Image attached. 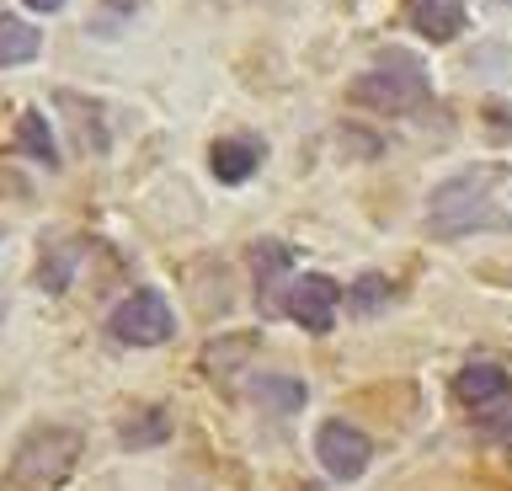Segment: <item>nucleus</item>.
Instances as JSON below:
<instances>
[{
	"instance_id": "f257e3e1",
	"label": "nucleus",
	"mask_w": 512,
	"mask_h": 491,
	"mask_svg": "<svg viewBox=\"0 0 512 491\" xmlns=\"http://www.w3.org/2000/svg\"><path fill=\"white\" fill-rule=\"evenodd\" d=\"M496 166L459 171L427 198V230L432 235H470V230H507V214L496 203Z\"/></svg>"
},
{
	"instance_id": "f03ea898",
	"label": "nucleus",
	"mask_w": 512,
	"mask_h": 491,
	"mask_svg": "<svg viewBox=\"0 0 512 491\" xmlns=\"http://www.w3.org/2000/svg\"><path fill=\"white\" fill-rule=\"evenodd\" d=\"M80 459V433L75 427H38V433L22 438V449L11 459V486L22 491H59L70 481Z\"/></svg>"
},
{
	"instance_id": "7ed1b4c3",
	"label": "nucleus",
	"mask_w": 512,
	"mask_h": 491,
	"mask_svg": "<svg viewBox=\"0 0 512 491\" xmlns=\"http://www.w3.org/2000/svg\"><path fill=\"white\" fill-rule=\"evenodd\" d=\"M352 97L363 107H374V113H411V107L427 102V70H422V59L390 49V54H379V65L368 75H358Z\"/></svg>"
},
{
	"instance_id": "20e7f679",
	"label": "nucleus",
	"mask_w": 512,
	"mask_h": 491,
	"mask_svg": "<svg viewBox=\"0 0 512 491\" xmlns=\"http://www.w3.org/2000/svg\"><path fill=\"white\" fill-rule=\"evenodd\" d=\"M171 331H176V315L155 289H134L112 310V337L128 347H160V342H171Z\"/></svg>"
},
{
	"instance_id": "39448f33",
	"label": "nucleus",
	"mask_w": 512,
	"mask_h": 491,
	"mask_svg": "<svg viewBox=\"0 0 512 491\" xmlns=\"http://www.w3.org/2000/svg\"><path fill=\"white\" fill-rule=\"evenodd\" d=\"M315 454L336 481H358V475L368 470V459H374V443H368V433L352 427V422H326L315 433Z\"/></svg>"
},
{
	"instance_id": "423d86ee",
	"label": "nucleus",
	"mask_w": 512,
	"mask_h": 491,
	"mask_svg": "<svg viewBox=\"0 0 512 491\" xmlns=\"http://www.w3.org/2000/svg\"><path fill=\"white\" fill-rule=\"evenodd\" d=\"M283 310L294 315L304 331H331L336 310H342V283L326 278V273H304V278H294V289L283 294Z\"/></svg>"
},
{
	"instance_id": "0eeeda50",
	"label": "nucleus",
	"mask_w": 512,
	"mask_h": 491,
	"mask_svg": "<svg viewBox=\"0 0 512 491\" xmlns=\"http://www.w3.org/2000/svg\"><path fill=\"white\" fill-rule=\"evenodd\" d=\"M406 22L427 43H448V38H459V27H464V6L459 0H406Z\"/></svg>"
},
{
	"instance_id": "6e6552de",
	"label": "nucleus",
	"mask_w": 512,
	"mask_h": 491,
	"mask_svg": "<svg viewBox=\"0 0 512 491\" xmlns=\"http://www.w3.org/2000/svg\"><path fill=\"white\" fill-rule=\"evenodd\" d=\"M507 390H512V379H507V369H496V363H470V369H459V379H454V395L470 401L475 411L502 401Z\"/></svg>"
},
{
	"instance_id": "1a4fd4ad",
	"label": "nucleus",
	"mask_w": 512,
	"mask_h": 491,
	"mask_svg": "<svg viewBox=\"0 0 512 491\" xmlns=\"http://www.w3.org/2000/svg\"><path fill=\"white\" fill-rule=\"evenodd\" d=\"M208 161H214V177L219 182L235 187V182H246L251 171L262 166V145H256V139H219Z\"/></svg>"
},
{
	"instance_id": "9d476101",
	"label": "nucleus",
	"mask_w": 512,
	"mask_h": 491,
	"mask_svg": "<svg viewBox=\"0 0 512 491\" xmlns=\"http://www.w3.org/2000/svg\"><path fill=\"white\" fill-rule=\"evenodd\" d=\"M38 27L22 22V17H0V65H27L38 59Z\"/></svg>"
},
{
	"instance_id": "9b49d317",
	"label": "nucleus",
	"mask_w": 512,
	"mask_h": 491,
	"mask_svg": "<svg viewBox=\"0 0 512 491\" xmlns=\"http://www.w3.org/2000/svg\"><path fill=\"white\" fill-rule=\"evenodd\" d=\"M384 299H390V283H384L379 273H363V278L347 289V310H352V315H379Z\"/></svg>"
},
{
	"instance_id": "f8f14e48",
	"label": "nucleus",
	"mask_w": 512,
	"mask_h": 491,
	"mask_svg": "<svg viewBox=\"0 0 512 491\" xmlns=\"http://www.w3.org/2000/svg\"><path fill=\"white\" fill-rule=\"evenodd\" d=\"M16 139H22V150H27V155H38V161L59 166V150H54V134H48L43 113H22V129H16Z\"/></svg>"
},
{
	"instance_id": "ddd939ff",
	"label": "nucleus",
	"mask_w": 512,
	"mask_h": 491,
	"mask_svg": "<svg viewBox=\"0 0 512 491\" xmlns=\"http://www.w3.org/2000/svg\"><path fill=\"white\" fill-rule=\"evenodd\" d=\"M123 443H128V449H155V443H166V417H160V411L128 417L123 422Z\"/></svg>"
},
{
	"instance_id": "4468645a",
	"label": "nucleus",
	"mask_w": 512,
	"mask_h": 491,
	"mask_svg": "<svg viewBox=\"0 0 512 491\" xmlns=\"http://www.w3.org/2000/svg\"><path fill=\"white\" fill-rule=\"evenodd\" d=\"M475 427H480L486 438H512V390L502 395V401L480 406V411H475Z\"/></svg>"
},
{
	"instance_id": "2eb2a0df",
	"label": "nucleus",
	"mask_w": 512,
	"mask_h": 491,
	"mask_svg": "<svg viewBox=\"0 0 512 491\" xmlns=\"http://www.w3.org/2000/svg\"><path fill=\"white\" fill-rule=\"evenodd\" d=\"M256 401H267L278 411H294L304 401V385H299V379H262V385H256Z\"/></svg>"
},
{
	"instance_id": "dca6fc26",
	"label": "nucleus",
	"mask_w": 512,
	"mask_h": 491,
	"mask_svg": "<svg viewBox=\"0 0 512 491\" xmlns=\"http://www.w3.org/2000/svg\"><path fill=\"white\" fill-rule=\"evenodd\" d=\"M283 267H288V251L283 246H256V289H272V283L283 278Z\"/></svg>"
},
{
	"instance_id": "f3484780",
	"label": "nucleus",
	"mask_w": 512,
	"mask_h": 491,
	"mask_svg": "<svg viewBox=\"0 0 512 491\" xmlns=\"http://www.w3.org/2000/svg\"><path fill=\"white\" fill-rule=\"evenodd\" d=\"M27 6H32V11H59L64 0H27Z\"/></svg>"
}]
</instances>
